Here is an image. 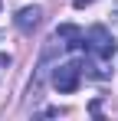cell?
<instances>
[{"instance_id": "obj_1", "label": "cell", "mask_w": 118, "mask_h": 121, "mask_svg": "<svg viewBox=\"0 0 118 121\" xmlns=\"http://www.w3.org/2000/svg\"><path fill=\"white\" fill-rule=\"evenodd\" d=\"M85 49L95 56L98 62H108L112 56L118 52V46H115V36L105 30V26H92L89 33H85Z\"/></svg>"}, {"instance_id": "obj_2", "label": "cell", "mask_w": 118, "mask_h": 121, "mask_svg": "<svg viewBox=\"0 0 118 121\" xmlns=\"http://www.w3.org/2000/svg\"><path fill=\"white\" fill-rule=\"evenodd\" d=\"M79 82H82V62H62L56 65V72H53V85H56L59 92H76Z\"/></svg>"}, {"instance_id": "obj_3", "label": "cell", "mask_w": 118, "mask_h": 121, "mask_svg": "<svg viewBox=\"0 0 118 121\" xmlns=\"http://www.w3.org/2000/svg\"><path fill=\"white\" fill-rule=\"evenodd\" d=\"M56 39L66 46V49H72V52H79V49H85V33L79 30V26H72V23H62L56 30Z\"/></svg>"}, {"instance_id": "obj_4", "label": "cell", "mask_w": 118, "mask_h": 121, "mask_svg": "<svg viewBox=\"0 0 118 121\" xmlns=\"http://www.w3.org/2000/svg\"><path fill=\"white\" fill-rule=\"evenodd\" d=\"M39 17H43L39 7H23V10L17 13V20H13V23H17L20 33H33V30L39 26Z\"/></svg>"}, {"instance_id": "obj_5", "label": "cell", "mask_w": 118, "mask_h": 121, "mask_svg": "<svg viewBox=\"0 0 118 121\" xmlns=\"http://www.w3.org/2000/svg\"><path fill=\"white\" fill-rule=\"evenodd\" d=\"M85 3H92V0H76V7H85Z\"/></svg>"}, {"instance_id": "obj_6", "label": "cell", "mask_w": 118, "mask_h": 121, "mask_svg": "<svg viewBox=\"0 0 118 121\" xmlns=\"http://www.w3.org/2000/svg\"><path fill=\"white\" fill-rule=\"evenodd\" d=\"M115 23H118V7H115Z\"/></svg>"}]
</instances>
